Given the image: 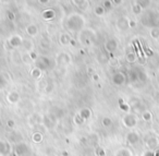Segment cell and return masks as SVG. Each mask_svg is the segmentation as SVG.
<instances>
[{"mask_svg": "<svg viewBox=\"0 0 159 156\" xmlns=\"http://www.w3.org/2000/svg\"><path fill=\"white\" fill-rule=\"evenodd\" d=\"M85 25V19L79 13H72L66 21V26L72 33H77L83 30Z\"/></svg>", "mask_w": 159, "mask_h": 156, "instance_id": "obj_1", "label": "cell"}, {"mask_svg": "<svg viewBox=\"0 0 159 156\" xmlns=\"http://www.w3.org/2000/svg\"><path fill=\"white\" fill-rule=\"evenodd\" d=\"M121 122L123 125V127L126 128V129H133L139 123V118H137V116L134 112H126L122 117Z\"/></svg>", "mask_w": 159, "mask_h": 156, "instance_id": "obj_2", "label": "cell"}, {"mask_svg": "<svg viewBox=\"0 0 159 156\" xmlns=\"http://www.w3.org/2000/svg\"><path fill=\"white\" fill-rule=\"evenodd\" d=\"M58 119L53 116L51 112H48V114H45L43 115V121H42V125H44L45 129L47 130H53L58 125Z\"/></svg>", "mask_w": 159, "mask_h": 156, "instance_id": "obj_3", "label": "cell"}, {"mask_svg": "<svg viewBox=\"0 0 159 156\" xmlns=\"http://www.w3.org/2000/svg\"><path fill=\"white\" fill-rule=\"evenodd\" d=\"M94 38H95V33L91 30L89 31H82L81 32V40H82L83 44L85 45H92L94 42Z\"/></svg>", "mask_w": 159, "mask_h": 156, "instance_id": "obj_4", "label": "cell"}, {"mask_svg": "<svg viewBox=\"0 0 159 156\" xmlns=\"http://www.w3.org/2000/svg\"><path fill=\"white\" fill-rule=\"evenodd\" d=\"M13 152L16 154V156H25L30 153V147L25 142H21L16 144Z\"/></svg>", "mask_w": 159, "mask_h": 156, "instance_id": "obj_5", "label": "cell"}, {"mask_svg": "<svg viewBox=\"0 0 159 156\" xmlns=\"http://www.w3.org/2000/svg\"><path fill=\"white\" fill-rule=\"evenodd\" d=\"M111 80H112V83L115 84V85L121 86V85H123V84L125 83L126 77H125V74H124L123 72H120V71H118V72L113 73Z\"/></svg>", "mask_w": 159, "mask_h": 156, "instance_id": "obj_6", "label": "cell"}, {"mask_svg": "<svg viewBox=\"0 0 159 156\" xmlns=\"http://www.w3.org/2000/svg\"><path fill=\"white\" fill-rule=\"evenodd\" d=\"M116 25L119 31H126L130 29V19L128 17H120L117 20Z\"/></svg>", "mask_w": 159, "mask_h": 156, "instance_id": "obj_7", "label": "cell"}, {"mask_svg": "<svg viewBox=\"0 0 159 156\" xmlns=\"http://www.w3.org/2000/svg\"><path fill=\"white\" fill-rule=\"evenodd\" d=\"M105 50L109 54H112L115 53L116 50L118 49V40L116 38H109L105 42Z\"/></svg>", "mask_w": 159, "mask_h": 156, "instance_id": "obj_8", "label": "cell"}, {"mask_svg": "<svg viewBox=\"0 0 159 156\" xmlns=\"http://www.w3.org/2000/svg\"><path fill=\"white\" fill-rule=\"evenodd\" d=\"M145 146L146 149H148V151L152 152V151H156L157 149H158L159 146V140L158 138H156V136H149V138L146 140L145 142Z\"/></svg>", "mask_w": 159, "mask_h": 156, "instance_id": "obj_9", "label": "cell"}, {"mask_svg": "<svg viewBox=\"0 0 159 156\" xmlns=\"http://www.w3.org/2000/svg\"><path fill=\"white\" fill-rule=\"evenodd\" d=\"M12 152V145L8 140L0 139V156L7 155Z\"/></svg>", "mask_w": 159, "mask_h": 156, "instance_id": "obj_10", "label": "cell"}, {"mask_svg": "<svg viewBox=\"0 0 159 156\" xmlns=\"http://www.w3.org/2000/svg\"><path fill=\"white\" fill-rule=\"evenodd\" d=\"M22 42H23V38L21 35H18V34H14V35H11L8 40V43L9 45L12 47V48L16 49L19 47L22 46Z\"/></svg>", "mask_w": 159, "mask_h": 156, "instance_id": "obj_11", "label": "cell"}, {"mask_svg": "<svg viewBox=\"0 0 159 156\" xmlns=\"http://www.w3.org/2000/svg\"><path fill=\"white\" fill-rule=\"evenodd\" d=\"M125 139H126V142L130 145H136L139 142V140H141V135L136 131H130L126 134Z\"/></svg>", "mask_w": 159, "mask_h": 156, "instance_id": "obj_12", "label": "cell"}, {"mask_svg": "<svg viewBox=\"0 0 159 156\" xmlns=\"http://www.w3.org/2000/svg\"><path fill=\"white\" fill-rule=\"evenodd\" d=\"M8 139H9V142L10 143H21L23 142V135L20 131H11L9 134H8Z\"/></svg>", "mask_w": 159, "mask_h": 156, "instance_id": "obj_13", "label": "cell"}, {"mask_svg": "<svg viewBox=\"0 0 159 156\" xmlns=\"http://www.w3.org/2000/svg\"><path fill=\"white\" fill-rule=\"evenodd\" d=\"M7 102L11 105H16L20 102L21 99V96H20V93L16 92V91H11L7 94Z\"/></svg>", "mask_w": 159, "mask_h": 156, "instance_id": "obj_14", "label": "cell"}, {"mask_svg": "<svg viewBox=\"0 0 159 156\" xmlns=\"http://www.w3.org/2000/svg\"><path fill=\"white\" fill-rule=\"evenodd\" d=\"M36 67L39 68L40 70H45V69H48L50 67V60L47 57H39L35 60Z\"/></svg>", "mask_w": 159, "mask_h": 156, "instance_id": "obj_15", "label": "cell"}, {"mask_svg": "<svg viewBox=\"0 0 159 156\" xmlns=\"http://www.w3.org/2000/svg\"><path fill=\"white\" fill-rule=\"evenodd\" d=\"M25 33L30 37H36L38 35V33H39V29H38V26L36 24L31 23V24L26 25V27H25Z\"/></svg>", "mask_w": 159, "mask_h": 156, "instance_id": "obj_16", "label": "cell"}, {"mask_svg": "<svg viewBox=\"0 0 159 156\" xmlns=\"http://www.w3.org/2000/svg\"><path fill=\"white\" fill-rule=\"evenodd\" d=\"M77 115H79L84 121H87V120H89L92 117V110H91V108H89V107H82L79 110Z\"/></svg>", "mask_w": 159, "mask_h": 156, "instance_id": "obj_17", "label": "cell"}, {"mask_svg": "<svg viewBox=\"0 0 159 156\" xmlns=\"http://www.w3.org/2000/svg\"><path fill=\"white\" fill-rule=\"evenodd\" d=\"M57 62L60 64V66H66V64H69L71 62V58L66 53H61L58 55Z\"/></svg>", "mask_w": 159, "mask_h": 156, "instance_id": "obj_18", "label": "cell"}, {"mask_svg": "<svg viewBox=\"0 0 159 156\" xmlns=\"http://www.w3.org/2000/svg\"><path fill=\"white\" fill-rule=\"evenodd\" d=\"M21 47L24 49L25 53L31 54V53H33V51H34L35 45H34V43H33V40H23L22 46H21Z\"/></svg>", "mask_w": 159, "mask_h": 156, "instance_id": "obj_19", "label": "cell"}, {"mask_svg": "<svg viewBox=\"0 0 159 156\" xmlns=\"http://www.w3.org/2000/svg\"><path fill=\"white\" fill-rule=\"evenodd\" d=\"M30 123L31 125H42V121H43V116L38 112H35V114L31 115L29 119Z\"/></svg>", "mask_w": 159, "mask_h": 156, "instance_id": "obj_20", "label": "cell"}, {"mask_svg": "<svg viewBox=\"0 0 159 156\" xmlns=\"http://www.w3.org/2000/svg\"><path fill=\"white\" fill-rule=\"evenodd\" d=\"M10 82V77L8 73H0V91H2Z\"/></svg>", "mask_w": 159, "mask_h": 156, "instance_id": "obj_21", "label": "cell"}, {"mask_svg": "<svg viewBox=\"0 0 159 156\" xmlns=\"http://www.w3.org/2000/svg\"><path fill=\"white\" fill-rule=\"evenodd\" d=\"M71 36L69 33H62L60 34L59 36V43L62 45V46H68L69 44L71 43Z\"/></svg>", "mask_w": 159, "mask_h": 156, "instance_id": "obj_22", "label": "cell"}, {"mask_svg": "<svg viewBox=\"0 0 159 156\" xmlns=\"http://www.w3.org/2000/svg\"><path fill=\"white\" fill-rule=\"evenodd\" d=\"M42 16L46 21H51V20H53V19H55L56 13H55V11H53L52 9H46L42 13Z\"/></svg>", "mask_w": 159, "mask_h": 156, "instance_id": "obj_23", "label": "cell"}, {"mask_svg": "<svg viewBox=\"0 0 159 156\" xmlns=\"http://www.w3.org/2000/svg\"><path fill=\"white\" fill-rule=\"evenodd\" d=\"M43 140H44V134L40 131H35L33 133V135H32V141H33L34 143H36V144L42 143Z\"/></svg>", "mask_w": 159, "mask_h": 156, "instance_id": "obj_24", "label": "cell"}, {"mask_svg": "<svg viewBox=\"0 0 159 156\" xmlns=\"http://www.w3.org/2000/svg\"><path fill=\"white\" fill-rule=\"evenodd\" d=\"M141 118L143 119L145 122H150V121L152 120V118H154V116H152V112L149 111V110H144L141 114Z\"/></svg>", "mask_w": 159, "mask_h": 156, "instance_id": "obj_25", "label": "cell"}, {"mask_svg": "<svg viewBox=\"0 0 159 156\" xmlns=\"http://www.w3.org/2000/svg\"><path fill=\"white\" fill-rule=\"evenodd\" d=\"M115 156H133V154L129 149L122 147V149H119L117 152H116Z\"/></svg>", "mask_w": 159, "mask_h": 156, "instance_id": "obj_26", "label": "cell"}, {"mask_svg": "<svg viewBox=\"0 0 159 156\" xmlns=\"http://www.w3.org/2000/svg\"><path fill=\"white\" fill-rule=\"evenodd\" d=\"M42 75H43V70H40V69L37 68V67H35V68H33L31 70V77L33 78L34 80L40 79Z\"/></svg>", "mask_w": 159, "mask_h": 156, "instance_id": "obj_27", "label": "cell"}, {"mask_svg": "<svg viewBox=\"0 0 159 156\" xmlns=\"http://www.w3.org/2000/svg\"><path fill=\"white\" fill-rule=\"evenodd\" d=\"M98 141H99V138H98V135L96 133H91L87 136V143L89 145H96L98 143Z\"/></svg>", "mask_w": 159, "mask_h": 156, "instance_id": "obj_28", "label": "cell"}, {"mask_svg": "<svg viewBox=\"0 0 159 156\" xmlns=\"http://www.w3.org/2000/svg\"><path fill=\"white\" fill-rule=\"evenodd\" d=\"M149 36L152 40H158L159 38V27L158 26H152L149 30Z\"/></svg>", "mask_w": 159, "mask_h": 156, "instance_id": "obj_29", "label": "cell"}, {"mask_svg": "<svg viewBox=\"0 0 159 156\" xmlns=\"http://www.w3.org/2000/svg\"><path fill=\"white\" fill-rule=\"evenodd\" d=\"M102 127H104V128L108 129V128H110L111 125H113V121H112V119H111L110 117L105 116L104 118L102 119Z\"/></svg>", "mask_w": 159, "mask_h": 156, "instance_id": "obj_30", "label": "cell"}, {"mask_svg": "<svg viewBox=\"0 0 159 156\" xmlns=\"http://www.w3.org/2000/svg\"><path fill=\"white\" fill-rule=\"evenodd\" d=\"M53 90H55V84L52 82H46L44 87L45 94H50L51 92H53Z\"/></svg>", "mask_w": 159, "mask_h": 156, "instance_id": "obj_31", "label": "cell"}, {"mask_svg": "<svg viewBox=\"0 0 159 156\" xmlns=\"http://www.w3.org/2000/svg\"><path fill=\"white\" fill-rule=\"evenodd\" d=\"M94 12L97 17H104L105 13H106V9H105L104 6H97L94 9Z\"/></svg>", "mask_w": 159, "mask_h": 156, "instance_id": "obj_32", "label": "cell"}, {"mask_svg": "<svg viewBox=\"0 0 159 156\" xmlns=\"http://www.w3.org/2000/svg\"><path fill=\"white\" fill-rule=\"evenodd\" d=\"M131 11H132V13L134 14V16H139V14L143 12V9L141 8V6H139L135 2L134 5L132 6V8H131Z\"/></svg>", "mask_w": 159, "mask_h": 156, "instance_id": "obj_33", "label": "cell"}, {"mask_svg": "<svg viewBox=\"0 0 159 156\" xmlns=\"http://www.w3.org/2000/svg\"><path fill=\"white\" fill-rule=\"evenodd\" d=\"M125 59L128 62H130V64H133V62H135L137 60V56L135 53H132V51H130V53L126 54L125 56Z\"/></svg>", "mask_w": 159, "mask_h": 156, "instance_id": "obj_34", "label": "cell"}, {"mask_svg": "<svg viewBox=\"0 0 159 156\" xmlns=\"http://www.w3.org/2000/svg\"><path fill=\"white\" fill-rule=\"evenodd\" d=\"M33 61H34V60H33V58H32L31 54L24 53V54L22 55V62H23V64H32Z\"/></svg>", "mask_w": 159, "mask_h": 156, "instance_id": "obj_35", "label": "cell"}, {"mask_svg": "<svg viewBox=\"0 0 159 156\" xmlns=\"http://www.w3.org/2000/svg\"><path fill=\"white\" fill-rule=\"evenodd\" d=\"M135 2H136L139 6H141V8L144 10V9H146V8L149 7V5H150V0H136Z\"/></svg>", "mask_w": 159, "mask_h": 156, "instance_id": "obj_36", "label": "cell"}, {"mask_svg": "<svg viewBox=\"0 0 159 156\" xmlns=\"http://www.w3.org/2000/svg\"><path fill=\"white\" fill-rule=\"evenodd\" d=\"M85 121L83 120L82 118H81V117L79 116V115H75V117H74V123L75 125H82V123H84Z\"/></svg>", "mask_w": 159, "mask_h": 156, "instance_id": "obj_37", "label": "cell"}, {"mask_svg": "<svg viewBox=\"0 0 159 156\" xmlns=\"http://www.w3.org/2000/svg\"><path fill=\"white\" fill-rule=\"evenodd\" d=\"M73 3L77 7H83L86 3V0H73Z\"/></svg>", "mask_w": 159, "mask_h": 156, "instance_id": "obj_38", "label": "cell"}, {"mask_svg": "<svg viewBox=\"0 0 159 156\" xmlns=\"http://www.w3.org/2000/svg\"><path fill=\"white\" fill-rule=\"evenodd\" d=\"M96 155L97 156H106V151L102 147H98L96 149Z\"/></svg>", "mask_w": 159, "mask_h": 156, "instance_id": "obj_39", "label": "cell"}, {"mask_svg": "<svg viewBox=\"0 0 159 156\" xmlns=\"http://www.w3.org/2000/svg\"><path fill=\"white\" fill-rule=\"evenodd\" d=\"M111 3H112V6H116V7H118V6H121L122 3H123V0H110Z\"/></svg>", "mask_w": 159, "mask_h": 156, "instance_id": "obj_40", "label": "cell"}, {"mask_svg": "<svg viewBox=\"0 0 159 156\" xmlns=\"http://www.w3.org/2000/svg\"><path fill=\"white\" fill-rule=\"evenodd\" d=\"M104 7H105V9H110V8L112 7V3H111L110 0H105Z\"/></svg>", "mask_w": 159, "mask_h": 156, "instance_id": "obj_41", "label": "cell"}, {"mask_svg": "<svg viewBox=\"0 0 159 156\" xmlns=\"http://www.w3.org/2000/svg\"><path fill=\"white\" fill-rule=\"evenodd\" d=\"M7 125H8V128L12 129V128H14V125H16V122H14V120L10 119V120H8V121H7Z\"/></svg>", "mask_w": 159, "mask_h": 156, "instance_id": "obj_42", "label": "cell"}, {"mask_svg": "<svg viewBox=\"0 0 159 156\" xmlns=\"http://www.w3.org/2000/svg\"><path fill=\"white\" fill-rule=\"evenodd\" d=\"M8 19H9V20H14V19H16V16H14V13L13 12H8Z\"/></svg>", "mask_w": 159, "mask_h": 156, "instance_id": "obj_43", "label": "cell"}, {"mask_svg": "<svg viewBox=\"0 0 159 156\" xmlns=\"http://www.w3.org/2000/svg\"><path fill=\"white\" fill-rule=\"evenodd\" d=\"M37 1L40 3V5H47V3H48L50 0H37Z\"/></svg>", "mask_w": 159, "mask_h": 156, "instance_id": "obj_44", "label": "cell"}, {"mask_svg": "<svg viewBox=\"0 0 159 156\" xmlns=\"http://www.w3.org/2000/svg\"><path fill=\"white\" fill-rule=\"evenodd\" d=\"M136 26V22L134 20H130V27H135Z\"/></svg>", "mask_w": 159, "mask_h": 156, "instance_id": "obj_45", "label": "cell"}, {"mask_svg": "<svg viewBox=\"0 0 159 156\" xmlns=\"http://www.w3.org/2000/svg\"><path fill=\"white\" fill-rule=\"evenodd\" d=\"M3 156H16V154L14 153L13 151L11 152V153H9V154H7V155H3Z\"/></svg>", "mask_w": 159, "mask_h": 156, "instance_id": "obj_46", "label": "cell"}, {"mask_svg": "<svg viewBox=\"0 0 159 156\" xmlns=\"http://www.w3.org/2000/svg\"><path fill=\"white\" fill-rule=\"evenodd\" d=\"M154 156H159V149H158L154 152Z\"/></svg>", "mask_w": 159, "mask_h": 156, "instance_id": "obj_47", "label": "cell"}, {"mask_svg": "<svg viewBox=\"0 0 159 156\" xmlns=\"http://www.w3.org/2000/svg\"><path fill=\"white\" fill-rule=\"evenodd\" d=\"M156 11H157V12H158V13H159V2L157 3V7H156Z\"/></svg>", "mask_w": 159, "mask_h": 156, "instance_id": "obj_48", "label": "cell"}, {"mask_svg": "<svg viewBox=\"0 0 159 156\" xmlns=\"http://www.w3.org/2000/svg\"><path fill=\"white\" fill-rule=\"evenodd\" d=\"M0 112H1V111H0Z\"/></svg>", "mask_w": 159, "mask_h": 156, "instance_id": "obj_49", "label": "cell"}]
</instances>
